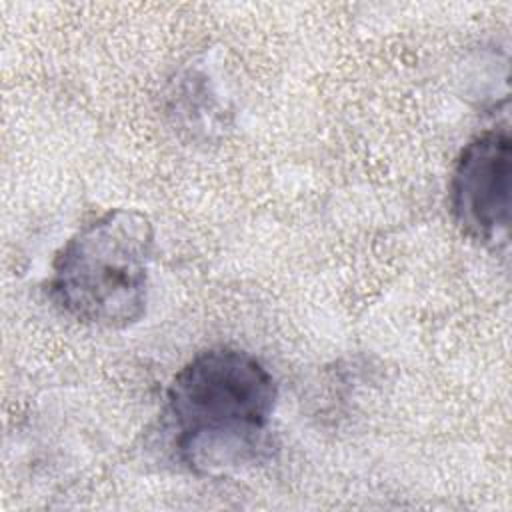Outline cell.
I'll return each instance as SVG.
<instances>
[{
	"label": "cell",
	"instance_id": "6da1fadb",
	"mask_svg": "<svg viewBox=\"0 0 512 512\" xmlns=\"http://www.w3.org/2000/svg\"><path fill=\"white\" fill-rule=\"evenodd\" d=\"M276 400V380L254 354L230 346L198 352L166 390L178 460L206 476L254 464L268 448Z\"/></svg>",
	"mask_w": 512,
	"mask_h": 512
},
{
	"label": "cell",
	"instance_id": "7a4b0ae2",
	"mask_svg": "<svg viewBox=\"0 0 512 512\" xmlns=\"http://www.w3.org/2000/svg\"><path fill=\"white\" fill-rule=\"evenodd\" d=\"M154 228L134 208H110L80 226L56 252L48 278L54 306L76 322L120 330L148 306Z\"/></svg>",
	"mask_w": 512,
	"mask_h": 512
},
{
	"label": "cell",
	"instance_id": "3957f363",
	"mask_svg": "<svg viewBox=\"0 0 512 512\" xmlns=\"http://www.w3.org/2000/svg\"><path fill=\"white\" fill-rule=\"evenodd\" d=\"M512 140L508 128H490L474 136L458 154L448 204L458 228L480 244L506 240L510 226Z\"/></svg>",
	"mask_w": 512,
	"mask_h": 512
}]
</instances>
